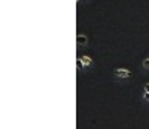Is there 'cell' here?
I'll list each match as a JSON object with an SVG mask.
<instances>
[{
  "instance_id": "cell-1",
  "label": "cell",
  "mask_w": 149,
  "mask_h": 129,
  "mask_svg": "<svg viewBox=\"0 0 149 129\" xmlns=\"http://www.w3.org/2000/svg\"><path fill=\"white\" fill-rule=\"evenodd\" d=\"M115 75L120 76V78H129V76H130V72L126 70V68H116V70H115Z\"/></svg>"
},
{
  "instance_id": "cell-2",
  "label": "cell",
  "mask_w": 149,
  "mask_h": 129,
  "mask_svg": "<svg viewBox=\"0 0 149 129\" xmlns=\"http://www.w3.org/2000/svg\"><path fill=\"white\" fill-rule=\"evenodd\" d=\"M76 42H78V45H86V44H87V38H86L84 34H78Z\"/></svg>"
},
{
  "instance_id": "cell-3",
  "label": "cell",
  "mask_w": 149,
  "mask_h": 129,
  "mask_svg": "<svg viewBox=\"0 0 149 129\" xmlns=\"http://www.w3.org/2000/svg\"><path fill=\"white\" fill-rule=\"evenodd\" d=\"M81 61L84 62V66H92V59L88 56H81Z\"/></svg>"
},
{
  "instance_id": "cell-4",
  "label": "cell",
  "mask_w": 149,
  "mask_h": 129,
  "mask_svg": "<svg viewBox=\"0 0 149 129\" xmlns=\"http://www.w3.org/2000/svg\"><path fill=\"white\" fill-rule=\"evenodd\" d=\"M143 67L149 70V59H144V61H143Z\"/></svg>"
},
{
  "instance_id": "cell-5",
  "label": "cell",
  "mask_w": 149,
  "mask_h": 129,
  "mask_svg": "<svg viewBox=\"0 0 149 129\" xmlns=\"http://www.w3.org/2000/svg\"><path fill=\"white\" fill-rule=\"evenodd\" d=\"M144 100L149 101V92H146V90H144Z\"/></svg>"
},
{
  "instance_id": "cell-6",
  "label": "cell",
  "mask_w": 149,
  "mask_h": 129,
  "mask_svg": "<svg viewBox=\"0 0 149 129\" xmlns=\"http://www.w3.org/2000/svg\"><path fill=\"white\" fill-rule=\"evenodd\" d=\"M144 90H146V92H149V84H146V86H144Z\"/></svg>"
}]
</instances>
